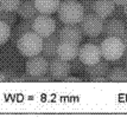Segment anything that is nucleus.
<instances>
[{"label":"nucleus","mask_w":127,"mask_h":118,"mask_svg":"<svg viewBox=\"0 0 127 118\" xmlns=\"http://www.w3.org/2000/svg\"><path fill=\"white\" fill-rule=\"evenodd\" d=\"M58 18L64 25H78L84 17L81 2L64 0L58 7Z\"/></svg>","instance_id":"1"},{"label":"nucleus","mask_w":127,"mask_h":118,"mask_svg":"<svg viewBox=\"0 0 127 118\" xmlns=\"http://www.w3.org/2000/svg\"><path fill=\"white\" fill-rule=\"evenodd\" d=\"M17 49L24 57H34L42 53L43 50V38L36 32H29L22 35L17 41Z\"/></svg>","instance_id":"2"},{"label":"nucleus","mask_w":127,"mask_h":118,"mask_svg":"<svg viewBox=\"0 0 127 118\" xmlns=\"http://www.w3.org/2000/svg\"><path fill=\"white\" fill-rule=\"evenodd\" d=\"M100 49H101L102 58L108 62H116L125 53L124 41L121 38H116V37H106L102 40Z\"/></svg>","instance_id":"3"},{"label":"nucleus","mask_w":127,"mask_h":118,"mask_svg":"<svg viewBox=\"0 0 127 118\" xmlns=\"http://www.w3.org/2000/svg\"><path fill=\"white\" fill-rule=\"evenodd\" d=\"M103 26L105 20L95 13H87L84 14L82 21L80 23V27L83 31L84 35L87 37H97L103 34Z\"/></svg>","instance_id":"4"},{"label":"nucleus","mask_w":127,"mask_h":118,"mask_svg":"<svg viewBox=\"0 0 127 118\" xmlns=\"http://www.w3.org/2000/svg\"><path fill=\"white\" fill-rule=\"evenodd\" d=\"M25 71L33 78H38L49 72V62L43 54L30 57L25 64Z\"/></svg>","instance_id":"5"},{"label":"nucleus","mask_w":127,"mask_h":118,"mask_svg":"<svg viewBox=\"0 0 127 118\" xmlns=\"http://www.w3.org/2000/svg\"><path fill=\"white\" fill-rule=\"evenodd\" d=\"M56 28L57 26H56L55 19H52L48 14H39L33 20V32L40 35L43 39L55 33Z\"/></svg>","instance_id":"6"},{"label":"nucleus","mask_w":127,"mask_h":118,"mask_svg":"<svg viewBox=\"0 0 127 118\" xmlns=\"http://www.w3.org/2000/svg\"><path fill=\"white\" fill-rule=\"evenodd\" d=\"M78 58L86 66L94 65L96 63H99L102 58L101 49L99 45H95L92 43L83 44L78 50Z\"/></svg>","instance_id":"7"},{"label":"nucleus","mask_w":127,"mask_h":118,"mask_svg":"<svg viewBox=\"0 0 127 118\" xmlns=\"http://www.w3.org/2000/svg\"><path fill=\"white\" fill-rule=\"evenodd\" d=\"M49 73L52 76L54 79L63 80L65 77H68L71 73L70 62L63 60L57 56L51 58V60L49 62Z\"/></svg>","instance_id":"8"},{"label":"nucleus","mask_w":127,"mask_h":118,"mask_svg":"<svg viewBox=\"0 0 127 118\" xmlns=\"http://www.w3.org/2000/svg\"><path fill=\"white\" fill-rule=\"evenodd\" d=\"M83 31L77 25H65L60 30V39L61 41H69L80 45L83 40Z\"/></svg>","instance_id":"9"},{"label":"nucleus","mask_w":127,"mask_h":118,"mask_svg":"<svg viewBox=\"0 0 127 118\" xmlns=\"http://www.w3.org/2000/svg\"><path fill=\"white\" fill-rule=\"evenodd\" d=\"M127 33L126 24L124 20L112 18L109 20H105V26H103V34L106 37H116L121 38Z\"/></svg>","instance_id":"10"},{"label":"nucleus","mask_w":127,"mask_h":118,"mask_svg":"<svg viewBox=\"0 0 127 118\" xmlns=\"http://www.w3.org/2000/svg\"><path fill=\"white\" fill-rule=\"evenodd\" d=\"M60 30L56 28L55 33L43 39L42 54L45 58H54V57L57 56V47H58L60 43H61V39H60Z\"/></svg>","instance_id":"11"},{"label":"nucleus","mask_w":127,"mask_h":118,"mask_svg":"<svg viewBox=\"0 0 127 118\" xmlns=\"http://www.w3.org/2000/svg\"><path fill=\"white\" fill-rule=\"evenodd\" d=\"M78 47L77 44L69 43V41H61L57 47V57L66 62H71L72 59L78 57Z\"/></svg>","instance_id":"12"},{"label":"nucleus","mask_w":127,"mask_h":118,"mask_svg":"<svg viewBox=\"0 0 127 118\" xmlns=\"http://www.w3.org/2000/svg\"><path fill=\"white\" fill-rule=\"evenodd\" d=\"M18 16L25 20H34L39 16V12L33 0H23L17 10Z\"/></svg>","instance_id":"13"},{"label":"nucleus","mask_w":127,"mask_h":118,"mask_svg":"<svg viewBox=\"0 0 127 118\" xmlns=\"http://www.w3.org/2000/svg\"><path fill=\"white\" fill-rule=\"evenodd\" d=\"M115 8V4L113 0H95L94 4V13L100 18L106 20L112 16V13Z\"/></svg>","instance_id":"14"},{"label":"nucleus","mask_w":127,"mask_h":118,"mask_svg":"<svg viewBox=\"0 0 127 118\" xmlns=\"http://www.w3.org/2000/svg\"><path fill=\"white\" fill-rule=\"evenodd\" d=\"M33 31V20H25L23 19V21L16 25L14 28L11 31V43L13 45H17V41L18 39L24 35L25 33H29V32H32Z\"/></svg>","instance_id":"15"},{"label":"nucleus","mask_w":127,"mask_h":118,"mask_svg":"<svg viewBox=\"0 0 127 118\" xmlns=\"http://www.w3.org/2000/svg\"><path fill=\"white\" fill-rule=\"evenodd\" d=\"M39 14H54L58 11L61 0H33Z\"/></svg>","instance_id":"16"},{"label":"nucleus","mask_w":127,"mask_h":118,"mask_svg":"<svg viewBox=\"0 0 127 118\" xmlns=\"http://www.w3.org/2000/svg\"><path fill=\"white\" fill-rule=\"evenodd\" d=\"M109 72V65H108V60H100L94 65H89L86 66V73L89 77H95V76H100V77H107V74Z\"/></svg>","instance_id":"17"},{"label":"nucleus","mask_w":127,"mask_h":118,"mask_svg":"<svg viewBox=\"0 0 127 118\" xmlns=\"http://www.w3.org/2000/svg\"><path fill=\"white\" fill-rule=\"evenodd\" d=\"M108 82L113 83H126L127 82V71L125 67L115 66L113 68H109V72L107 74Z\"/></svg>","instance_id":"18"},{"label":"nucleus","mask_w":127,"mask_h":118,"mask_svg":"<svg viewBox=\"0 0 127 118\" xmlns=\"http://www.w3.org/2000/svg\"><path fill=\"white\" fill-rule=\"evenodd\" d=\"M17 19H18L17 11H1V13H0V20L7 24L11 28L13 26H16Z\"/></svg>","instance_id":"19"},{"label":"nucleus","mask_w":127,"mask_h":118,"mask_svg":"<svg viewBox=\"0 0 127 118\" xmlns=\"http://www.w3.org/2000/svg\"><path fill=\"white\" fill-rule=\"evenodd\" d=\"M11 27L0 20V46L5 45L11 38Z\"/></svg>","instance_id":"20"},{"label":"nucleus","mask_w":127,"mask_h":118,"mask_svg":"<svg viewBox=\"0 0 127 118\" xmlns=\"http://www.w3.org/2000/svg\"><path fill=\"white\" fill-rule=\"evenodd\" d=\"M22 0H0L1 11H17Z\"/></svg>","instance_id":"21"},{"label":"nucleus","mask_w":127,"mask_h":118,"mask_svg":"<svg viewBox=\"0 0 127 118\" xmlns=\"http://www.w3.org/2000/svg\"><path fill=\"white\" fill-rule=\"evenodd\" d=\"M70 70H71V72L75 73H83L86 72V65L80 60V58L77 57V58L72 59L70 62Z\"/></svg>","instance_id":"22"},{"label":"nucleus","mask_w":127,"mask_h":118,"mask_svg":"<svg viewBox=\"0 0 127 118\" xmlns=\"http://www.w3.org/2000/svg\"><path fill=\"white\" fill-rule=\"evenodd\" d=\"M84 10V14L87 13H94V4L95 0H81L80 1Z\"/></svg>","instance_id":"23"},{"label":"nucleus","mask_w":127,"mask_h":118,"mask_svg":"<svg viewBox=\"0 0 127 118\" xmlns=\"http://www.w3.org/2000/svg\"><path fill=\"white\" fill-rule=\"evenodd\" d=\"M111 17L116 18V19H120V20H124L126 18V14H125V10H124V6L121 5H115V8L112 13Z\"/></svg>","instance_id":"24"},{"label":"nucleus","mask_w":127,"mask_h":118,"mask_svg":"<svg viewBox=\"0 0 127 118\" xmlns=\"http://www.w3.org/2000/svg\"><path fill=\"white\" fill-rule=\"evenodd\" d=\"M106 38V35L103 37H101V35H97V37H90V39H89L88 43H92V44H95V45H101V43H102V40Z\"/></svg>","instance_id":"25"},{"label":"nucleus","mask_w":127,"mask_h":118,"mask_svg":"<svg viewBox=\"0 0 127 118\" xmlns=\"http://www.w3.org/2000/svg\"><path fill=\"white\" fill-rule=\"evenodd\" d=\"M90 82L93 83H105V82H108L107 77H100V76H95V77H90L89 78Z\"/></svg>","instance_id":"26"},{"label":"nucleus","mask_w":127,"mask_h":118,"mask_svg":"<svg viewBox=\"0 0 127 118\" xmlns=\"http://www.w3.org/2000/svg\"><path fill=\"white\" fill-rule=\"evenodd\" d=\"M52 76L50 74V76H46V74H44V76H40V77H38V78H34V82H52Z\"/></svg>","instance_id":"27"},{"label":"nucleus","mask_w":127,"mask_h":118,"mask_svg":"<svg viewBox=\"0 0 127 118\" xmlns=\"http://www.w3.org/2000/svg\"><path fill=\"white\" fill-rule=\"evenodd\" d=\"M63 82H66V83H68V82H82V80H81V79L78 78V77H75V76H70V74H69V76H68V77H65V78L63 79Z\"/></svg>","instance_id":"28"},{"label":"nucleus","mask_w":127,"mask_h":118,"mask_svg":"<svg viewBox=\"0 0 127 118\" xmlns=\"http://www.w3.org/2000/svg\"><path fill=\"white\" fill-rule=\"evenodd\" d=\"M122 41H124V47H125V53L124 54L127 56V33L122 37Z\"/></svg>","instance_id":"29"},{"label":"nucleus","mask_w":127,"mask_h":118,"mask_svg":"<svg viewBox=\"0 0 127 118\" xmlns=\"http://www.w3.org/2000/svg\"><path fill=\"white\" fill-rule=\"evenodd\" d=\"M113 2H114L115 5H121V6H124L125 4H127V0H113Z\"/></svg>","instance_id":"30"},{"label":"nucleus","mask_w":127,"mask_h":118,"mask_svg":"<svg viewBox=\"0 0 127 118\" xmlns=\"http://www.w3.org/2000/svg\"><path fill=\"white\" fill-rule=\"evenodd\" d=\"M7 79H6L5 74H4V72L2 71H0V83H2V82H6Z\"/></svg>","instance_id":"31"},{"label":"nucleus","mask_w":127,"mask_h":118,"mask_svg":"<svg viewBox=\"0 0 127 118\" xmlns=\"http://www.w3.org/2000/svg\"><path fill=\"white\" fill-rule=\"evenodd\" d=\"M124 10H125V14H126V18H127V4L124 5Z\"/></svg>","instance_id":"32"},{"label":"nucleus","mask_w":127,"mask_h":118,"mask_svg":"<svg viewBox=\"0 0 127 118\" xmlns=\"http://www.w3.org/2000/svg\"><path fill=\"white\" fill-rule=\"evenodd\" d=\"M125 68H126V71H127V60H126V63H125Z\"/></svg>","instance_id":"33"},{"label":"nucleus","mask_w":127,"mask_h":118,"mask_svg":"<svg viewBox=\"0 0 127 118\" xmlns=\"http://www.w3.org/2000/svg\"><path fill=\"white\" fill-rule=\"evenodd\" d=\"M125 24H126V28H127V21H126V23H125Z\"/></svg>","instance_id":"34"},{"label":"nucleus","mask_w":127,"mask_h":118,"mask_svg":"<svg viewBox=\"0 0 127 118\" xmlns=\"http://www.w3.org/2000/svg\"><path fill=\"white\" fill-rule=\"evenodd\" d=\"M71 1H77V0H71Z\"/></svg>","instance_id":"35"},{"label":"nucleus","mask_w":127,"mask_h":118,"mask_svg":"<svg viewBox=\"0 0 127 118\" xmlns=\"http://www.w3.org/2000/svg\"><path fill=\"white\" fill-rule=\"evenodd\" d=\"M0 13H1V8H0Z\"/></svg>","instance_id":"36"}]
</instances>
